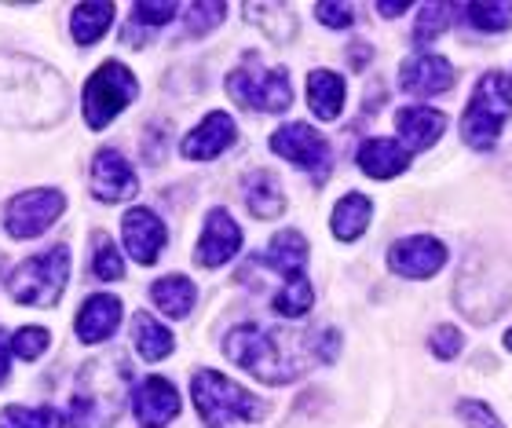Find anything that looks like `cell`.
Instances as JSON below:
<instances>
[{
    "label": "cell",
    "mask_w": 512,
    "mask_h": 428,
    "mask_svg": "<svg viewBox=\"0 0 512 428\" xmlns=\"http://www.w3.org/2000/svg\"><path fill=\"white\" fill-rule=\"evenodd\" d=\"M505 344H509V352H512V330H509V333H505Z\"/></svg>",
    "instance_id": "40"
},
{
    "label": "cell",
    "mask_w": 512,
    "mask_h": 428,
    "mask_svg": "<svg viewBox=\"0 0 512 428\" xmlns=\"http://www.w3.org/2000/svg\"><path fill=\"white\" fill-rule=\"evenodd\" d=\"M395 132L410 150H425L447 132V118L432 107H403L395 110Z\"/></svg>",
    "instance_id": "18"
},
{
    "label": "cell",
    "mask_w": 512,
    "mask_h": 428,
    "mask_svg": "<svg viewBox=\"0 0 512 428\" xmlns=\"http://www.w3.org/2000/svg\"><path fill=\"white\" fill-rule=\"evenodd\" d=\"M66 213V198L52 187H37L19 198H11L4 209V227L11 238H37Z\"/></svg>",
    "instance_id": "9"
},
{
    "label": "cell",
    "mask_w": 512,
    "mask_h": 428,
    "mask_svg": "<svg viewBox=\"0 0 512 428\" xmlns=\"http://www.w3.org/2000/svg\"><path fill=\"white\" fill-rule=\"evenodd\" d=\"M509 114H512V77L483 74L469 99V107H465V118H461V140L469 143L472 150H494Z\"/></svg>",
    "instance_id": "3"
},
{
    "label": "cell",
    "mask_w": 512,
    "mask_h": 428,
    "mask_svg": "<svg viewBox=\"0 0 512 428\" xmlns=\"http://www.w3.org/2000/svg\"><path fill=\"white\" fill-rule=\"evenodd\" d=\"M238 249H242V231H238V224L231 220L227 209H213V213L205 216V231H202V238H198L194 260H198L202 268H224Z\"/></svg>",
    "instance_id": "14"
},
{
    "label": "cell",
    "mask_w": 512,
    "mask_h": 428,
    "mask_svg": "<svg viewBox=\"0 0 512 428\" xmlns=\"http://www.w3.org/2000/svg\"><path fill=\"white\" fill-rule=\"evenodd\" d=\"M447 264V246L432 235H410L388 249V268L403 279H432Z\"/></svg>",
    "instance_id": "10"
},
{
    "label": "cell",
    "mask_w": 512,
    "mask_h": 428,
    "mask_svg": "<svg viewBox=\"0 0 512 428\" xmlns=\"http://www.w3.org/2000/svg\"><path fill=\"white\" fill-rule=\"evenodd\" d=\"M11 355H15V352H11V337L0 330V385L11 377Z\"/></svg>",
    "instance_id": "38"
},
{
    "label": "cell",
    "mask_w": 512,
    "mask_h": 428,
    "mask_svg": "<svg viewBox=\"0 0 512 428\" xmlns=\"http://www.w3.org/2000/svg\"><path fill=\"white\" fill-rule=\"evenodd\" d=\"M191 399L202 421L209 428H224L231 421H260L267 414V403L235 385L231 377L216 374V370H198L191 381Z\"/></svg>",
    "instance_id": "2"
},
{
    "label": "cell",
    "mask_w": 512,
    "mask_h": 428,
    "mask_svg": "<svg viewBox=\"0 0 512 428\" xmlns=\"http://www.w3.org/2000/svg\"><path fill=\"white\" fill-rule=\"evenodd\" d=\"M308 107L319 121H337L344 110V81L333 70L308 74Z\"/></svg>",
    "instance_id": "21"
},
{
    "label": "cell",
    "mask_w": 512,
    "mask_h": 428,
    "mask_svg": "<svg viewBox=\"0 0 512 428\" xmlns=\"http://www.w3.org/2000/svg\"><path fill=\"white\" fill-rule=\"evenodd\" d=\"M406 8H410V4H377V11H381L384 19H395V15H403Z\"/></svg>",
    "instance_id": "39"
},
{
    "label": "cell",
    "mask_w": 512,
    "mask_h": 428,
    "mask_svg": "<svg viewBox=\"0 0 512 428\" xmlns=\"http://www.w3.org/2000/svg\"><path fill=\"white\" fill-rule=\"evenodd\" d=\"M227 92L238 107L260 110V114H282L293 103V88H289L286 66H260L256 55H249L246 63L227 74Z\"/></svg>",
    "instance_id": "6"
},
{
    "label": "cell",
    "mask_w": 512,
    "mask_h": 428,
    "mask_svg": "<svg viewBox=\"0 0 512 428\" xmlns=\"http://www.w3.org/2000/svg\"><path fill=\"white\" fill-rule=\"evenodd\" d=\"M128 388V370L118 366L114 374H107V366L96 363L81 374L74 399H70V425L74 428H110L121 410Z\"/></svg>",
    "instance_id": "4"
},
{
    "label": "cell",
    "mask_w": 512,
    "mask_h": 428,
    "mask_svg": "<svg viewBox=\"0 0 512 428\" xmlns=\"http://www.w3.org/2000/svg\"><path fill=\"white\" fill-rule=\"evenodd\" d=\"M242 191H246V205L256 220H275L286 209V194H282V187H278V180L271 172H260V169L249 172Z\"/></svg>",
    "instance_id": "22"
},
{
    "label": "cell",
    "mask_w": 512,
    "mask_h": 428,
    "mask_svg": "<svg viewBox=\"0 0 512 428\" xmlns=\"http://www.w3.org/2000/svg\"><path fill=\"white\" fill-rule=\"evenodd\" d=\"M406 165H410V150L399 147L395 140H366L363 147H359V169L366 172V176H374V180H392V176H399V172H406Z\"/></svg>",
    "instance_id": "20"
},
{
    "label": "cell",
    "mask_w": 512,
    "mask_h": 428,
    "mask_svg": "<svg viewBox=\"0 0 512 428\" xmlns=\"http://www.w3.org/2000/svg\"><path fill=\"white\" fill-rule=\"evenodd\" d=\"M92 271H96V279H103V282H118L121 275H125V260H121V253L114 249V242H110L107 235L96 238V249H92Z\"/></svg>",
    "instance_id": "32"
},
{
    "label": "cell",
    "mask_w": 512,
    "mask_h": 428,
    "mask_svg": "<svg viewBox=\"0 0 512 428\" xmlns=\"http://www.w3.org/2000/svg\"><path fill=\"white\" fill-rule=\"evenodd\" d=\"M136 191H139L136 172L125 161V154L114 147L99 150L96 158H92V194H96L99 202L118 205L128 202V198H136Z\"/></svg>",
    "instance_id": "11"
},
{
    "label": "cell",
    "mask_w": 512,
    "mask_h": 428,
    "mask_svg": "<svg viewBox=\"0 0 512 428\" xmlns=\"http://www.w3.org/2000/svg\"><path fill=\"white\" fill-rule=\"evenodd\" d=\"M315 15H319L330 30H348V26H352L355 8H352V4H319V8H315Z\"/></svg>",
    "instance_id": "37"
},
{
    "label": "cell",
    "mask_w": 512,
    "mask_h": 428,
    "mask_svg": "<svg viewBox=\"0 0 512 428\" xmlns=\"http://www.w3.org/2000/svg\"><path fill=\"white\" fill-rule=\"evenodd\" d=\"M454 4H425L421 15H417V26H414V41L417 44H428L436 41L439 33L447 30L450 22H454Z\"/></svg>",
    "instance_id": "30"
},
{
    "label": "cell",
    "mask_w": 512,
    "mask_h": 428,
    "mask_svg": "<svg viewBox=\"0 0 512 428\" xmlns=\"http://www.w3.org/2000/svg\"><path fill=\"white\" fill-rule=\"evenodd\" d=\"M238 129H235V118L224 114V110H213V114H205V121L198 129H191L183 136L180 143V154L191 161H209V158H220L231 143H235Z\"/></svg>",
    "instance_id": "16"
},
{
    "label": "cell",
    "mask_w": 512,
    "mask_h": 428,
    "mask_svg": "<svg viewBox=\"0 0 512 428\" xmlns=\"http://www.w3.org/2000/svg\"><path fill=\"white\" fill-rule=\"evenodd\" d=\"M150 300L161 308V315H169V319H187L194 308V300H198V289H194L191 279H183V275H165L150 286Z\"/></svg>",
    "instance_id": "23"
},
{
    "label": "cell",
    "mask_w": 512,
    "mask_h": 428,
    "mask_svg": "<svg viewBox=\"0 0 512 428\" xmlns=\"http://www.w3.org/2000/svg\"><path fill=\"white\" fill-rule=\"evenodd\" d=\"M48 341H52V337H48L44 326H22V330L11 337V352L19 355V359H41Z\"/></svg>",
    "instance_id": "34"
},
{
    "label": "cell",
    "mask_w": 512,
    "mask_h": 428,
    "mask_svg": "<svg viewBox=\"0 0 512 428\" xmlns=\"http://www.w3.org/2000/svg\"><path fill=\"white\" fill-rule=\"evenodd\" d=\"M458 414L469 428H505L502 421L494 418V410L487 407V403H476V399H461Z\"/></svg>",
    "instance_id": "35"
},
{
    "label": "cell",
    "mask_w": 512,
    "mask_h": 428,
    "mask_svg": "<svg viewBox=\"0 0 512 428\" xmlns=\"http://www.w3.org/2000/svg\"><path fill=\"white\" fill-rule=\"evenodd\" d=\"M66 418L55 407H8L0 410V428H63Z\"/></svg>",
    "instance_id": "28"
},
{
    "label": "cell",
    "mask_w": 512,
    "mask_h": 428,
    "mask_svg": "<svg viewBox=\"0 0 512 428\" xmlns=\"http://www.w3.org/2000/svg\"><path fill=\"white\" fill-rule=\"evenodd\" d=\"M271 271H278L282 279H304V264H308V238L300 231H278L271 242H267V253L260 257Z\"/></svg>",
    "instance_id": "19"
},
{
    "label": "cell",
    "mask_w": 512,
    "mask_h": 428,
    "mask_svg": "<svg viewBox=\"0 0 512 428\" xmlns=\"http://www.w3.org/2000/svg\"><path fill=\"white\" fill-rule=\"evenodd\" d=\"M469 22L483 33H502L512 26V4H502V0H483V4H469L465 8Z\"/></svg>",
    "instance_id": "29"
},
{
    "label": "cell",
    "mask_w": 512,
    "mask_h": 428,
    "mask_svg": "<svg viewBox=\"0 0 512 428\" xmlns=\"http://www.w3.org/2000/svg\"><path fill=\"white\" fill-rule=\"evenodd\" d=\"M176 11H180V4H169V0H165V4H147V0L136 4V8H132V22H128V30H125V41L136 37V30H158V26H165Z\"/></svg>",
    "instance_id": "31"
},
{
    "label": "cell",
    "mask_w": 512,
    "mask_h": 428,
    "mask_svg": "<svg viewBox=\"0 0 512 428\" xmlns=\"http://www.w3.org/2000/svg\"><path fill=\"white\" fill-rule=\"evenodd\" d=\"M66 279H70V249L52 246L37 257H26L11 271L8 293L26 308H52L63 297Z\"/></svg>",
    "instance_id": "5"
},
{
    "label": "cell",
    "mask_w": 512,
    "mask_h": 428,
    "mask_svg": "<svg viewBox=\"0 0 512 428\" xmlns=\"http://www.w3.org/2000/svg\"><path fill=\"white\" fill-rule=\"evenodd\" d=\"M132 414L143 428H165L180 414V392L165 377H143L132 392Z\"/></svg>",
    "instance_id": "13"
},
{
    "label": "cell",
    "mask_w": 512,
    "mask_h": 428,
    "mask_svg": "<svg viewBox=\"0 0 512 428\" xmlns=\"http://www.w3.org/2000/svg\"><path fill=\"white\" fill-rule=\"evenodd\" d=\"M224 355L246 374H253L264 385H289L304 370L322 363L319 341L293 330H264V326H235L224 337Z\"/></svg>",
    "instance_id": "1"
},
{
    "label": "cell",
    "mask_w": 512,
    "mask_h": 428,
    "mask_svg": "<svg viewBox=\"0 0 512 428\" xmlns=\"http://www.w3.org/2000/svg\"><path fill=\"white\" fill-rule=\"evenodd\" d=\"M399 85L417 99L439 96V92H447L454 85V66L436 52H417L399 66Z\"/></svg>",
    "instance_id": "12"
},
{
    "label": "cell",
    "mask_w": 512,
    "mask_h": 428,
    "mask_svg": "<svg viewBox=\"0 0 512 428\" xmlns=\"http://www.w3.org/2000/svg\"><path fill=\"white\" fill-rule=\"evenodd\" d=\"M370 216H374V205H370L366 194H344L341 202H337V209H333V216H330L333 235L341 238V242H355V238L366 231Z\"/></svg>",
    "instance_id": "24"
},
{
    "label": "cell",
    "mask_w": 512,
    "mask_h": 428,
    "mask_svg": "<svg viewBox=\"0 0 512 428\" xmlns=\"http://www.w3.org/2000/svg\"><path fill=\"white\" fill-rule=\"evenodd\" d=\"M121 238H125V249L128 257L136 260V264H154L158 253L165 249V224H161L158 216L136 205V209H128L125 220H121Z\"/></svg>",
    "instance_id": "15"
},
{
    "label": "cell",
    "mask_w": 512,
    "mask_h": 428,
    "mask_svg": "<svg viewBox=\"0 0 512 428\" xmlns=\"http://www.w3.org/2000/svg\"><path fill=\"white\" fill-rule=\"evenodd\" d=\"M271 150H275L278 158L293 161L300 169L308 172L315 183H326L333 172V150L326 143V136L304 125V121H289L282 129L271 136Z\"/></svg>",
    "instance_id": "8"
},
{
    "label": "cell",
    "mask_w": 512,
    "mask_h": 428,
    "mask_svg": "<svg viewBox=\"0 0 512 428\" xmlns=\"http://www.w3.org/2000/svg\"><path fill=\"white\" fill-rule=\"evenodd\" d=\"M275 311L278 315H286V319H300V315H308L311 304H315V293H311V282L308 279H289L286 286L275 293Z\"/></svg>",
    "instance_id": "27"
},
{
    "label": "cell",
    "mask_w": 512,
    "mask_h": 428,
    "mask_svg": "<svg viewBox=\"0 0 512 428\" xmlns=\"http://www.w3.org/2000/svg\"><path fill=\"white\" fill-rule=\"evenodd\" d=\"M428 344H432V352H436L439 359H454L465 341H461V330H454V326H436L432 337H428Z\"/></svg>",
    "instance_id": "36"
},
{
    "label": "cell",
    "mask_w": 512,
    "mask_h": 428,
    "mask_svg": "<svg viewBox=\"0 0 512 428\" xmlns=\"http://www.w3.org/2000/svg\"><path fill=\"white\" fill-rule=\"evenodd\" d=\"M132 341H136V352L147 363H161V359L172 355V333L154 315H147V311H139L136 319H132Z\"/></svg>",
    "instance_id": "25"
},
{
    "label": "cell",
    "mask_w": 512,
    "mask_h": 428,
    "mask_svg": "<svg viewBox=\"0 0 512 428\" xmlns=\"http://www.w3.org/2000/svg\"><path fill=\"white\" fill-rule=\"evenodd\" d=\"M187 26H191L194 37H202V33H209L213 26H220V19L227 15L224 4H213V0H198V4H187Z\"/></svg>",
    "instance_id": "33"
},
{
    "label": "cell",
    "mask_w": 512,
    "mask_h": 428,
    "mask_svg": "<svg viewBox=\"0 0 512 428\" xmlns=\"http://www.w3.org/2000/svg\"><path fill=\"white\" fill-rule=\"evenodd\" d=\"M139 85L136 74L125 63H103L96 74L88 77L85 85V121L88 129H107L110 121L118 118L121 110L136 99Z\"/></svg>",
    "instance_id": "7"
},
{
    "label": "cell",
    "mask_w": 512,
    "mask_h": 428,
    "mask_svg": "<svg viewBox=\"0 0 512 428\" xmlns=\"http://www.w3.org/2000/svg\"><path fill=\"white\" fill-rule=\"evenodd\" d=\"M121 326V300L114 293H96L88 297L77 311V337L85 344L110 341Z\"/></svg>",
    "instance_id": "17"
},
{
    "label": "cell",
    "mask_w": 512,
    "mask_h": 428,
    "mask_svg": "<svg viewBox=\"0 0 512 428\" xmlns=\"http://www.w3.org/2000/svg\"><path fill=\"white\" fill-rule=\"evenodd\" d=\"M110 22H114V4H107V0L77 4L74 15H70V33H74L77 44H96L110 30Z\"/></svg>",
    "instance_id": "26"
}]
</instances>
